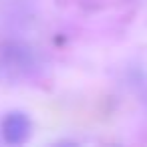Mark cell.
<instances>
[{"mask_svg":"<svg viewBox=\"0 0 147 147\" xmlns=\"http://www.w3.org/2000/svg\"><path fill=\"white\" fill-rule=\"evenodd\" d=\"M0 133L8 145H22L28 141L32 133V121L22 111H10L0 123Z\"/></svg>","mask_w":147,"mask_h":147,"instance_id":"cell-2","label":"cell"},{"mask_svg":"<svg viewBox=\"0 0 147 147\" xmlns=\"http://www.w3.org/2000/svg\"><path fill=\"white\" fill-rule=\"evenodd\" d=\"M36 71L34 51L20 42L8 40L0 45V81L8 85H18L30 79Z\"/></svg>","mask_w":147,"mask_h":147,"instance_id":"cell-1","label":"cell"}]
</instances>
